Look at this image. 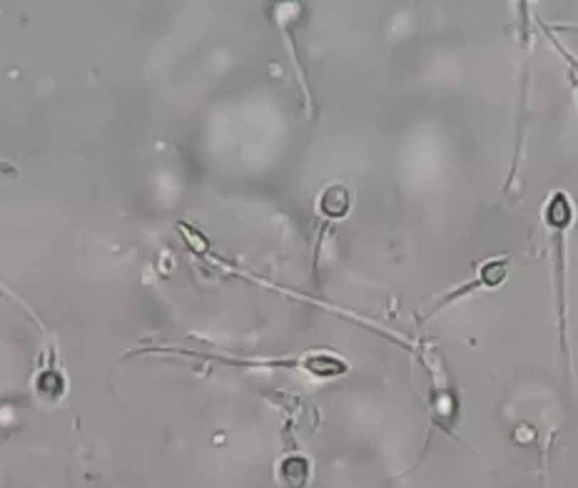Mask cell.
<instances>
[{"mask_svg":"<svg viewBox=\"0 0 578 488\" xmlns=\"http://www.w3.org/2000/svg\"><path fill=\"white\" fill-rule=\"evenodd\" d=\"M352 205V197L344 185H332L329 190H324L322 200H319V210L327 217H344Z\"/></svg>","mask_w":578,"mask_h":488,"instance_id":"6da1fadb","label":"cell"},{"mask_svg":"<svg viewBox=\"0 0 578 488\" xmlns=\"http://www.w3.org/2000/svg\"><path fill=\"white\" fill-rule=\"evenodd\" d=\"M307 461L304 458H289V461H284V466H282V478H284V483L289 488H302L304 483H307Z\"/></svg>","mask_w":578,"mask_h":488,"instance_id":"7a4b0ae2","label":"cell"}]
</instances>
